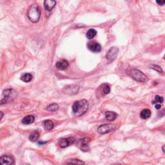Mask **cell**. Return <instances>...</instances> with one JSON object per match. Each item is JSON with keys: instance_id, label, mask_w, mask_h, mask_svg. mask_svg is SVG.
Returning <instances> with one entry per match:
<instances>
[{"instance_id": "cell-22", "label": "cell", "mask_w": 165, "mask_h": 165, "mask_svg": "<svg viewBox=\"0 0 165 165\" xmlns=\"http://www.w3.org/2000/svg\"><path fill=\"white\" fill-rule=\"evenodd\" d=\"M110 91H111V88H110V86L107 84H105L103 85V95H107L108 94Z\"/></svg>"}, {"instance_id": "cell-28", "label": "cell", "mask_w": 165, "mask_h": 165, "mask_svg": "<svg viewBox=\"0 0 165 165\" xmlns=\"http://www.w3.org/2000/svg\"><path fill=\"white\" fill-rule=\"evenodd\" d=\"M48 142H41V141H39V142H38V144H46Z\"/></svg>"}, {"instance_id": "cell-13", "label": "cell", "mask_w": 165, "mask_h": 165, "mask_svg": "<svg viewBox=\"0 0 165 165\" xmlns=\"http://www.w3.org/2000/svg\"><path fill=\"white\" fill-rule=\"evenodd\" d=\"M66 163L68 165H84V162L81 160L77 159H68L66 161Z\"/></svg>"}, {"instance_id": "cell-21", "label": "cell", "mask_w": 165, "mask_h": 165, "mask_svg": "<svg viewBox=\"0 0 165 165\" xmlns=\"http://www.w3.org/2000/svg\"><path fill=\"white\" fill-rule=\"evenodd\" d=\"M59 109V105L57 103H52L47 107V110L50 112H56Z\"/></svg>"}, {"instance_id": "cell-11", "label": "cell", "mask_w": 165, "mask_h": 165, "mask_svg": "<svg viewBox=\"0 0 165 165\" xmlns=\"http://www.w3.org/2000/svg\"><path fill=\"white\" fill-rule=\"evenodd\" d=\"M56 4V2L54 0H46L44 2L45 9L47 11H51Z\"/></svg>"}, {"instance_id": "cell-15", "label": "cell", "mask_w": 165, "mask_h": 165, "mask_svg": "<svg viewBox=\"0 0 165 165\" xmlns=\"http://www.w3.org/2000/svg\"><path fill=\"white\" fill-rule=\"evenodd\" d=\"M105 117H106L107 119L108 120V121H112L117 118V114L116 112L108 111V112H106V113H105Z\"/></svg>"}, {"instance_id": "cell-27", "label": "cell", "mask_w": 165, "mask_h": 165, "mask_svg": "<svg viewBox=\"0 0 165 165\" xmlns=\"http://www.w3.org/2000/svg\"><path fill=\"white\" fill-rule=\"evenodd\" d=\"M3 116H4V114H3V112H0V121H1V119L3 118Z\"/></svg>"}, {"instance_id": "cell-19", "label": "cell", "mask_w": 165, "mask_h": 165, "mask_svg": "<svg viewBox=\"0 0 165 165\" xmlns=\"http://www.w3.org/2000/svg\"><path fill=\"white\" fill-rule=\"evenodd\" d=\"M39 137V134L38 131L33 132L29 136V139L31 140L32 142H36L37 141Z\"/></svg>"}, {"instance_id": "cell-14", "label": "cell", "mask_w": 165, "mask_h": 165, "mask_svg": "<svg viewBox=\"0 0 165 165\" xmlns=\"http://www.w3.org/2000/svg\"><path fill=\"white\" fill-rule=\"evenodd\" d=\"M34 117L32 115H28V116H27L26 117H25L22 119V123L24 124H31L34 122Z\"/></svg>"}, {"instance_id": "cell-17", "label": "cell", "mask_w": 165, "mask_h": 165, "mask_svg": "<svg viewBox=\"0 0 165 165\" xmlns=\"http://www.w3.org/2000/svg\"><path fill=\"white\" fill-rule=\"evenodd\" d=\"M43 124L44 128L47 130H51L54 127V123L51 120H46L43 122Z\"/></svg>"}, {"instance_id": "cell-2", "label": "cell", "mask_w": 165, "mask_h": 165, "mask_svg": "<svg viewBox=\"0 0 165 165\" xmlns=\"http://www.w3.org/2000/svg\"><path fill=\"white\" fill-rule=\"evenodd\" d=\"M27 16L30 21L32 23H37L39 21L40 16H41V12L37 5L34 4L30 7L28 11Z\"/></svg>"}, {"instance_id": "cell-23", "label": "cell", "mask_w": 165, "mask_h": 165, "mask_svg": "<svg viewBox=\"0 0 165 165\" xmlns=\"http://www.w3.org/2000/svg\"><path fill=\"white\" fill-rule=\"evenodd\" d=\"M150 68L155 70V71H157L158 72H163V70L162 68L160 67L159 66H157V65H156V64H152V65L150 66Z\"/></svg>"}, {"instance_id": "cell-8", "label": "cell", "mask_w": 165, "mask_h": 165, "mask_svg": "<svg viewBox=\"0 0 165 165\" xmlns=\"http://www.w3.org/2000/svg\"><path fill=\"white\" fill-rule=\"evenodd\" d=\"M119 52V49L116 47H112L109 50L107 54V59L109 61H112L116 58L117 54Z\"/></svg>"}, {"instance_id": "cell-16", "label": "cell", "mask_w": 165, "mask_h": 165, "mask_svg": "<svg viewBox=\"0 0 165 165\" xmlns=\"http://www.w3.org/2000/svg\"><path fill=\"white\" fill-rule=\"evenodd\" d=\"M151 116V111L149 109H144L140 114V117L143 119H147Z\"/></svg>"}, {"instance_id": "cell-10", "label": "cell", "mask_w": 165, "mask_h": 165, "mask_svg": "<svg viewBox=\"0 0 165 165\" xmlns=\"http://www.w3.org/2000/svg\"><path fill=\"white\" fill-rule=\"evenodd\" d=\"M91 141V139L90 138L85 137L81 139L79 141V148L83 151H88V143Z\"/></svg>"}, {"instance_id": "cell-24", "label": "cell", "mask_w": 165, "mask_h": 165, "mask_svg": "<svg viewBox=\"0 0 165 165\" xmlns=\"http://www.w3.org/2000/svg\"><path fill=\"white\" fill-rule=\"evenodd\" d=\"M155 101H156L157 103L161 104L163 102V97L159 96H156L155 97Z\"/></svg>"}, {"instance_id": "cell-29", "label": "cell", "mask_w": 165, "mask_h": 165, "mask_svg": "<svg viewBox=\"0 0 165 165\" xmlns=\"http://www.w3.org/2000/svg\"><path fill=\"white\" fill-rule=\"evenodd\" d=\"M163 152H164V146L163 147Z\"/></svg>"}, {"instance_id": "cell-18", "label": "cell", "mask_w": 165, "mask_h": 165, "mask_svg": "<svg viewBox=\"0 0 165 165\" xmlns=\"http://www.w3.org/2000/svg\"><path fill=\"white\" fill-rule=\"evenodd\" d=\"M97 34V31H96L95 29H93V28H91V29H89L88 32H87V34H86V36L88 39H93L95 36H96V35Z\"/></svg>"}, {"instance_id": "cell-7", "label": "cell", "mask_w": 165, "mask_h": 165, "mask_svg": "<svg viewBox=\"0 0 165 165\" xmlns=\"http://www.w3.org/2000/svg\"><path fill=\"white\" fill-rule=\"evenodd\" d=\"M14 158L11 156L5 155L0 157V165H14Z\"/></svg>"}, {"instance_id": "cell-20", "label": "cell", "mask_w": 165, "mask_h": 165, "mask_svg": "<svg viewBox=\"0 0 165 165\" xmlns=\"http://www.w3.org/2000/svg\"><path fill=\"white\" fill-rule=\"evenodd\" d=\"M21 79L23 82L28 83L32 79V76L31 74H28V73L24 74L23 75H22V76L21 77Z\"/></svg>"}, {"instance_id": "cell-3", "label": "cell", "mask_w": 165, "mask_h": 165, "mask_svg": "<svg viewBox=\"0 0 165 165\" xmlns=\"http://www.w3.org/2000/svg\"><path fill=\"white\" fill-rule=\"evenodd\" d=\"M127 72L130 76H131L137 81L144 83L148 81V78L146 75L137 69L130 68L129 70H128Z\"/></svg>"}, {"instance_id": "cell-4", "label": "cell", "mask_w": 165, "mask_h": 165, "mask_svg": "<svg viewBox=\"0 0 165 165\" xmlns=\"http://www.w3.org/2000/svg\"><path fill=\"white\" fill-rule=\"evenodd\" d=\"M17 92L14 89L8 88L5 90L3 92V97L0 101V104H6L12 101L17 96Z\"/></svg>"}, {"instance_id": "cell-1", "label": "cell", "mask_w": 165, "mask_h": 165, "mask_svg": "<svg viewBox=\"0 0 165 165\" xmlns=\"http://www.w3.org/2000/svg\"><path fill=\"white\" fill-rule=\"evenodd\" d=\"M88 109V102L85 99L75 101L72 105V111L75 116H81Z\"/></svg>"}, {"instance_id": "cell-26", "label": "cell", "mask_w": 165, "mask_h": 165, "mask_svg": "<svg viewBox=\"0 0 165 165\" xmlns=\"http://www.w3.org/2000/svg\"><path fill=\"white\" fill-rule=\"evenodd\" d=\"M155 107H156V109L159 110V109L161 108V104H156V105H155Z\"/></svg>"}, {"instance_id": "cell-25", "label": "cell", "mask_w": 165, "mask_h": 165, "mask_svg": "<svg viewBox=\"0 0 165 165\" xmlns=\"http://www.w3.org/2000/svg\"><path fill=\"white\" fill-rule=\"evenodd\" d=\"M156 3L158 4V5H161V6H163V5L165 3V2L164 1H157L156 2Z\"/></svg>"}, {"instance_id": "cell-12", "label": "cell", "mask_w": 165, "mask_h": 165, "mask_svg": "<svg viewBox=\"0 0 165 165\" xmlns=\"http://www.w3.org/2000/svg\"><path fill=\"white\" fill-rule=\"evenodd\" d=\"M56 66L57 67V68H58L59 70H61V71H64V70H65L68 68V67L69 66L68 62L67 61V60L63 59L61 61H58Z\"/></svg>"}, {"instance_id": "cell-6", "label": "cell", "mask_w": 165, "mask_h": 165, "mask_svg": "<svg viewBox=\"0 0 165 165\" xmlns=\"http://www.w3.org/2000/svg\"><path fill=\"white\" fill-rule=\"evenodd\" d=\"M76 141V139L74 137H68V138H63L59 140V146L62 148H66L71 144H74Z\"/></svg>"}, {"instance_id": "cell-9", "label": "cell", "mask_w": 165, "mask_h": 165, "mask_svg": "<svg viewBox=\"0 0 165 165\" xmlns=\"http://www.w3.org/2000/svg\"><path fill=\"white\" fill-rule=\"evenodd\" d=\"M87 46H88V48L92 52L97 53L101 51V45L96 41L90 42L87 45Z\"/></svg>"}, {"instance_id": "cell-5", "label": "cell", "mask_w": 165, "mask_h": 165, "mask_svg": "<svg viewBox=\"0 0 165 165\" xmlns=\"http://www.w3.org/2000/svg\"><path fill=\"white\" fill-rule=\"evenodd\" d=\"M116 129V126L114 124H105L100 126L98 129L97 132L100 134H105L109 132L114 131Z\"/></svg>"}]
</instances>
